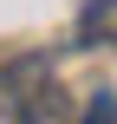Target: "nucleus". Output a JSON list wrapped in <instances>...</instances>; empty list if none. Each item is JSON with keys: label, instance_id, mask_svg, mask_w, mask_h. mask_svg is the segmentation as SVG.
Wrapping results in <instances>:
<instances>
[{"label": "nucleus", "instance_id": "7ed1b4c3", "mask_svg": "<svg viewBox=\"0 0 117 124\" xmlns=\"http://www.w3.org/2000/svg\"><path fill=\"white\" fill-rule=\"evenodd\" d=\"M78 124H117V92H91V105H85Z\"/></svg>", "mask_w": 117, "mask_h": 124}, {"label": "nucleus", "instance_id": "f257e3e1", "mask_svg": "<svg viewBox=\"0 0 117 124\" xmlns=\"http://www.w3.org/2000/svg\"><path fill=\"white\" fill-rule=\"evenodd\" d=\"M7 105L20 124H72V98L59 92V78L46 72V59H20L7 72Z\"/></svg>", "mask_w": 117, "mask_h": 124}, {"label": "nucleus", "instance_id": "f03ea898", "mask_svg": "<svg viewBox=\"0 0 117 124\" xmlns=\"http://www.w3.org/2000/svg\"><path fill=\"white\" fill-rule=\"evenodd\" d=\"M78 39H85V46H117V0H85Z\"/></svg>", "mask_w": 117, "mask_h": 124}]
</instances>
